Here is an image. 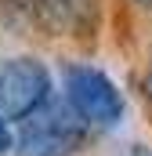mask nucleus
Returning <instances> with one entry per match:
<instances>
[{"instance_id": "nucleus-1", "label": "nucleus", "mask_w": 152, "mask_h": 156, "mask_svg": "<svg viewBox=\"0 0 152 156\" xmlns=\"http://www.w3.org/2000/svg\"><path fill=\"white\" fill-rule=\"evenodd\" d=\"M87 123L65 98H51L36 116H29L15 134L18 156H73L87 142Z\"/></svg>"}, {"instance_id": "nucleus-2", "label": "nucleus", "mask_w": 152, "mask_h": 156, "mask_svg": "<svg viewBox=\"0 0 152 156\" xmlns=\"http://www.w3.org/2000/svg\"><path fill=\"white\" fill-rule=\"evenodd\" d=\"M62 80H65V94L62 98L80 113V120L87 127H116L123 120L127 102H123L119 87L102 69L83 66V62H65Z\"/></svg>"}, {"instance_id": "nucleus-3", "label": "nucleus", "mask_w": 152, "mask_h": 156, "mask_svg": "<svg viewBox=\"0 0 152 156\" xmlns=\"http://www.w3.org/2000/svg\"><path fill=\"white\" fill-rule=\"evenodd\" d=\"M51 98H54V80L40 58L22 55V58H11L0 66V116L7 123H15V120L26 123Z\"/></svg>"}, {"instance_id": "nucleus-4", "label": "nucleus", "mask_w": 152, "mask_h": 156, "mask_svg": "<svg viewBox=\"0 0 152 156\" xmlns=\"http://www.w3.org/2000/svg\"><path fill=\"white\" fill-rule=\"evenodd\" d=\"M29 11L43 29L51 33H69L80 11V0H29Z\"/></svg>"}, {"instance_id": "nucleus-5", "label": "nucleus", "mask_w": 152, "mask_h": 156, "mask_svg": "<svg viewBox=\"0 0 152 156\" xmlns=\"http://www.w3.org/2000/svg\"><path fill=\"white\" fill-rule=\"evenodd\" d=\"M11 149H15V131H11V123H7V120L0 116V156L11 153Z\"/></svg>"}, {"instance_id": "nucleus-6", "label": "nucleus", "mask_w": 152, "mask_h": 156, "mask_svg": "<svg viewBox=\"0 0 152 156\" xmlns=\"http://www.w3.org/2000/svg\"><path fill=\"white\" fill-rule=\"evenodd\" d=\"M141 91H145V98L152 102V58H149V69H145V76H141Z\"/></svg>"}, {"instance_id": "nucleus-7", "label": "nucleus", "mask_w": 152, "mask_h": 156, "mask_svg": "<svg viewBox=\"0 0 152 156\" xmlns=\"http://www.w3.org/2000/svg\"><path fill=\"white\" fill-rule=\"evenodd\" d=\"M134 4H141V7H152V0H134Z\"/></svg>"}]
</instances>
